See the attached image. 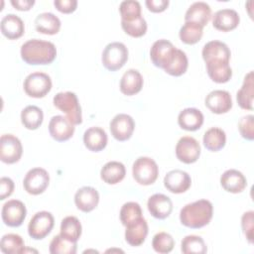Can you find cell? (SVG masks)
Masks as SVG:
<instances>
[{"mask_svg": "<svg viewBox=\"0 0 254 254\" xmlns=\"http://www.w3.org/2000/svg\"><path fill=\"white\" fill-rule=\"evenodd\" d=\"M132 174L138 184L149 186L154 184L157 180L159 168L153 159L149 157H140L133 164Z\"/></svg>", "mask_w": 254, "mask_h": 254, "instance_id": "obj_4", "label": "cell"}, {"mask_svg": "<svg viewBox=\"0 0 254 254\" xmlns=\"http://www.w3.org/2000/svg\"><path fill=\"white\" fill-rule=\"evenodd\" d=\"M176 49L174 45L165 39L156 41L150 50V58L152 63L163 69H165L173 61Z\"/></svg>", "mask_w": 254, "mask_h": 254, "instance_id": "obj_8", "label": "cell"}, {"mask_svg": "<svg viewBox=\"0 0 254 254\" xmlns=\"http://www.w3.org/2000/svg\"><path fill=\"white\" fill-rule=\"evenodd\" d=\"M200 155V145L199 143L190 136L182 137L176 146V156L177 158L185 163L191 164L197 161Z\"/></svg>", "mask_w": 254, "mask_h": 254, "instance_id": "obj_12", "label": "cell"}, {"mask_svg": "<svg viewBox=\"0 0 254 254\" xmlns=\"http://www.w3.org/2000/svg\"><path fill=\"white\" fill-rule=\"evenodd\" d=\"M201 55L205 63H208V62L229 63L231 53L226 44L220 41H210L203 46Z\"/></svg>", "mask_w": 254, "mask_h": 254, "instance_id": "obj_17", "label": "cell"}, {"mask_svg": "<svg viewBox=\"0 0 254 254\" xmlns=\"http://www.w3.org/2000/svg\"><path fill=\"white\" fill-rule=\"evenodd\" d=\"M50 176L43 168L31 169L25 176L23 186L25 190L30 194H40L46 190L49 186Z\"/></svg>", "mask_w": 254, "mask_h": 254, "instance_id": "obj_9", "label": "cell"}, {"mask_svg": "<svg viewBox=\"0 0 254 254\" xmlns=\"http://www.w3.org/2000/svg\"><path fill=\"white\" fill-rule=\"evenodd\" d=\"M27 214L25 204L18 199H11L3 204L1 215L3 222L10 227L20 226Z\"/></svg>", "mask_w": 254, "mask_h": 254, "instance_id": "obj_11", "label": "cell"}, {"mask_svg": "<svg viewBox=\"0 0 254 254\" xmlns=\"http://www.w3.org/2000/svg\"><path fill=\"white\" fill-rule=\"evenodd\" d=\"M145 3L148 9L155 13L164 11L169 5L168 0H146Z\"/></svg>", "mask_w": 254, "mask_h": 254, "instance_id": "obj_48", "label": "cell"}, {"mask_svg": "<svg viewBox=\"0 0 254 254\" xmlns=\"http://www.w3.org/2000/svg\"><path fill=\"white\" fill-rule=\"evenodd\" d=\"M143 217L142 209L139 203L134 201L126 202L120 209V220L124 226H127L131 222Z\"/></svg>", "mask_w": 254, "mask_h": 254, "instance_id": "obj_40", "label": "cell"}, {"mask_svg": "<svg viewBox=\"0 0 254 254\" xmlns=\"http://www.w3.org/2000/svg\"><path fill=\"white\" fill-rule=\"evenodd\" d=\"M211 17V9L209 5L202 1L192 3L185 14V21L195 23L202 28L208 23Z\"/></svg>", "mask_w": 254, "mask_h": 254, "instance_id": "obj_22", "label": "cell"}, {"mask_svg": "<svg viewBox=\"0 0 254 254\" xmlns=\"http://www.w3.org/2000/svg\"><path fill=\"white\" fill-rule=\"evenodd\" d=\"M202 140L203 145L207 150L217 152L225 146L226 135L222 129L218 127H211L205 131Z\"/></svg>", "mask_w": 254, "mask_h": 254, "instance_id": "obj_32", "label": "cell"}, {"mask_svg": "<svg viewBox=\"0 0 254 254\" xmlns=\"http://www.w3.org/2000/svg\"><path fill=\"white\" fill-rule=\"evenodd\" d=\"M53 101L54 105L63 111L73 125H78L82 122L81 108L75 93L71 91L59 92L54 96Z\"/></svg>", "mask_w": 254, "mask_h": 254, "instance_id": "obj_3", "label": "cell"}, {"mask_svg": "<svg viewBox=\"0 0 254 254\" xmlns=\"http://www.w3.org/2000/svg\"><path fill=\"white\" fill-rule=\"evenodd\" d=\"M212 203L207 199H199L186 204L180 212L181 223L190 228H201L212 218Z\"/></svg>", "mask_w": 254, "mask_h": 254, "instance_id": "obj_2", "label": "cell"}, {"mask_svg": "<svg viewBox=\"0 0 254 254\" xmlns=\"http://www.w3.org/2000/svg\"><path fill=\"white\" fill-rule=\"evenodd\" d=\"M253 216L254 212L252 210H249L247 212H244L241 217V227L249 243H253Z\"/></svg>", "mask_w": 254, "mask_h": 254, "instance_id": "obj_45", "label": "cell"}, {"mask_svg": "<svg viewBox=\"0 0 254 254\" xmlns=\"http://www.w3.org/2000/svg\"><path fill=\"white\" fill-rule=\"evenodd\" d=\"M101 60L103 65L108 70H118L125 64L128 60V50L123 43H110L104 48Z\"/></svg>", "mask_w": 254, "mask_h": 254, "instance_id": "obj_5", "label": "cell"}, {"mask_svg": "<svg viewBox=\"0 0 254 254\" xmlns=\"http://www.w3.org/2000/svg\"><path fill=\"white\" fill-rule=\"evenodd\" d=\"M206 71L208 76L217 83L227 82L232 76V69L227 62H208Z\"/></svg>", "mask_w": 254, "mask_h": 254, "instance_id": "obj_31", "label": "cell"}, {"mask_svg": "<svg viewBox=\"0 0 254 254\" xmlns=\"http://www.w3.org/2000/svg\"><path fill=\"white\" fill-rule=\"evenodd\" d=\"M76 207L83 212H90L99 202V193L92 187H82L74 194Z\"/></svg>", "mask_w": 254, "mask_h": 254, "instance_id": "obj_19", "label": "cell"}, {"mask_svg": "<svg viewBox=\"0 0 254 254\" xmlns=\"http://www.w3.org/2000/svg\"><path fill=\"white\" fill-rule=\"evenodd\" d=\"M220 185L226 191L238 193L246 188L247 181L241 172L238 170L230 169L221 175Z\"/></svg>", "mask_w": 254, "mask_h": 254, "instance_id": "obj_21", "label": "cell"}, {"mask_svg": "<svg viewBox=\"0 0 254 254\" xmlns=\"http://www.w3.org/2000/svg\"><path fill=\"white\" fill-rule=\"evenodd\" d=\"M253 96H254V81L253 71H249L243 80V84L237 91L236 99L242 109H253Z\"/></svg>", "mask_w": 254, "mask_h": 254, "instance_id": "obj_28", "label": "cell"}, {"mask_svg": "<svg viewBox=\"0 0 254 254\" xmlns=\"http://www.w3.org/2000/svg\"><path fill=\"white\" fill-rule=\"evenodd\" d=\"M121 26L126 34L134 38L142 37L147 31V23L142 16L131 21L121 20Z\"/></svg>", "mask_w": 254, "mask_h": 254, "instance_id": "obj_43", "label": "cell"}, {"mask_svg": "<svg viewBox=\"0 0 254 254\" xmlns=\"http://www.w3.org/2000/svg\"><path fill=\"white\" fill-rule=\"evenodd\" d=\"M44 114L41 108L35 105H28L21 112V121L24 127L29 130H36L43 123Z\"/></svg>", "mask_w": 254, "mask_h": 254, "instance_id": "obj_33", "label": "cell"}, {"mask_svg": "<svg viewBox=\"0 0 254 254\" xmlns=\"http://www.w3.org/2000/svg\"><path fill=\"white\" fill-rule=\"evenodd\" d=\"M181 250L185 254H204L207 251L203 239L197 235H188L182 240Z\"/></svg>", "mask_w": 254, "mask_h": 254, "instance_id": "obj_38", "label": "cell"}, {"mask_svg": "<svg viewBox=\"0 0 254 254\" xmlns=\"http://www.w3.org/2000/svg\"><path fill=\"white\" fill-rule=\"evenodd\" d=\"M122 21H131L141 17V5L135 0L122 1L119 6Z\"/></svg>", "mask_w": 254, "mask_h": 254, "instance_id": "obj_42", "label": "cell"}, {"mask_svg": "<svg viewBox=\"0 0 254 254\" xmlns=\"http://www.w3.org/2000/svg\"><path fill=\"white\" fill-rule=\"evenodd\" d=\"M25 92L35 98H41L47 95L52 88L51 77L42 71H36L30 73L24 80Z\"/></svg>", "mask_w": 254, "mask_h": 254, "instance_id": "obj_6", "label": "cell"}, {"mask_svg": "<svg viewBox=\"0 0 254 254\" xmlns=\"http://www.w3.org/2000/svg\"><path fill=\"white\" fill-rule=\"evenodd\" d=\"M164 185L169 191L173 193H182L190 189L191 179L185 171L172 170L165 176Z\"/></svg>", "mask_w": 254, "mask_h": 254, "instance_id": "obj_16", "label": "cell"}, {"mask_svg": "<svg viewBox=\"0 0 254 254\" xmlns=\"http://www.w3.org/2000/svg\"><path fill=\"white\" fill-rule=\"evenodd\" d=\"M85 147L92 152H99L107 145V134L100 127H90L83 134Z\"/></svg>", "mask_w": 254, "mask_h": 254, "instance_id": "obj_24", "label": "cell"}, {"mask_svg": "<svg viewBox=\"0 0 254 254\" xmlns=\"http://www.w3.org/2000/svg\"><path fill=\"white\" fill-rule=\"evenodd\" d=\"M148 235V224L144 217H141L126 226L125 240L131 246H140Z\"/></svg>", "mask_w": 254, "mask_h": 254, "instance_id": "obj_23", "label": "cell"}, {"mask_svg": "<svg viewBox=\"0 0 254 254\" xmlns=\"http://www.w3.org/2000/svg\"><path fill=\"white\" fill-rule=\"evenodd\" d=\"M152 246L156 252L166 254L173 250L175 246V240L171 234L167 232H159L153 237Z\"/></svg>", "mask_w": 254, "mask_h": 254, "instance_id": "obj_41", "label": "cell"}, {"mask_svg": "<svg viewBox=\"0 0 254 254\" xmlns=\"http://www.w3.org/2000/svg\"><path fill=\"white\" fill-rule=\"evenodd\" d=\"M0 248L5 254L25 253V244L23 238L14 233H8L2 236Z\"/></svg>", "mask_w": 254, "mask_h": 254, "instance_id": "obj_35", "label": "cell"}, {"mask_svg": "<svg viewBox=\"0 0 254 254\" xmlns=\"http://www.w3.org/2000/svg\"><path fill=\"white\" fill-rule=\"evenodd\" d=\"M0 26L2 34L10 40H15L22 37L25 31L22 19L15 14L5 15L1 20Z\"/></svg>", "mask_w": 254, "mask_h": 254, "instance_id": "obj_26", "label": "cell"}, {"mask_svg": "<svg viewBox=\"0 0 254 254\" xmlns=\"http://www.w3.org/2000/svg\"><path fill=\"white\" fill-rule=\"evenodd\" d=\"M178 123L181 128L188 131H195L199 129L203 123V115L196 108H186L182 110L178 116Z\"/></svg>", "mask_w": 254, "mask_h": 254, "instance_id": "obj_27", "label": "cell"}, {"mask_svg": "<svg viewBox=\"0 0 254 254\" xmlns=\"http://www.w3.org/2000/svg\"><path fill=\"white\" fill-rule=\"evenodd\" d=\"M35 27L39 33L55 35L60 31L61 20L51 12H44L36 17Z\"/></svg>", "mask_w": 254, "mask_h": 254, "instance_id": "obj_29", "label": "cell"}, {"mask_svg": "<svg viewBox=\"0 0 254 254\" xmlns=\"http://www.w3.org/2000/svg\"><path fill=\"white\" fill-rule=\"evenodd\" d=\"M254 116L253 115H246L243 116L238 122V129L241 136L249 141L254 139Z\"/></svg>", "mask_w": 254, "mask_h": 254, "instance_id": "obj_44", "label": "cell"}, {"mask_svg": "<svg viewBox=\"0 0 254 254\" xmlns=\"http://www.w3.org/2000/svg\"><path fill=\"white\" fill-rule=\"evenodd\" d=\"M239 21L240 18L238 13L229 8L218 10L212 16L213 27L222 32H228L235 29L238 26Z\"/></svg>", "mask_w": 254, "mask_h": 254, "instance_id": "obj_20", "label": "cell"}, {"mask_svg": "<svg viewBox=\"0 0 254 254\" xmlns=\"http://www.w3.org/2000/svg\"><path fill=\"white\" fill-rule=\"evenodd\" d=\"M21 58L28 64H49L57 57L56 46L49 41L32 39L21 47Z\"/></svg>", "mask_w": 254, "mask_h": 254, "instance_id": "obj_1", "label": "cell"}, {"mask_svg": "<svg viewBox=\"0 0 254 254\" xmlns=\"http://www.w3.org/2000/svg\"><path fill=\"white\" fill-rule=\"evenodd\" d=\"M205 106L215 114L228 112L232 107L231 95L228 91L216 89L210 91L204 100Z\"/></svg>", "mask_w": 254, "mask_h": 254, "instance_id": "obj_14", "label": "cell"}, {"mask_svg": "<svg viewBox=\"0 0 254 254\" xmlns=\"http://www.w3.org/2000/svg\"><path fill=\"white\" fill-rule=\"evenodd\" d=\"M110 132L112 136L118 141H126L130 139L135 128L133 118L124 113L117 114L110 121Z\"/></svg>", "mask_w": 254, "mask_h": 254, "instance_id": "obj_13", "label": "cell"}, {"mask_svg": "<svg viewBox=\"0 0 254 254\" xmlns=\"http://www.w3.org/2000/svg\"><path fill=\"white\" fill-rule=\"evenodd\" d=\"M188 65L189 62L186 53L180 49H176L173 61L164 70L171 75L180 76L187 71Z\"/></svg>", "mask_w": 254, "mask_h": 254, "instance_id": "obj_37", "label": "cell"}, {"mask_svg": "<svg viewBox=\"0 0 254 254\" xmlns=\"http://www.w3.org/2000/svg\"><path fill=\"white\" fill-rule=\"evenodd\" d=\"M54 5L62 13H71L76 9V0H55Z\"/></svg>", "mask_w": 254, "mask_h": 254, "instance_id": "obj_47", "label": "cell"}, {"mask_svg": "<svg viewBox=\"0 0 254 254\" xmlns=\"http://www.w3.org/2000/svg\"><path fill=\"white\" fill-rule=\"evenodd\" d=\"M143 87V77L141 73L134 68L124 72L120 80V90L125 95H134Z\"/></svg>", "mask_w": 254, "mask_h": 254, "instance_id": "obj_25", "label": "cell"}, {"mask_svg": "<svg viewBox=\"0 0 254 254\" xmlns=\"http://www.w3.org/2000/svg\"><path fill=\"white\" fill-rule=\"evenodd\" d=\"M125 175L126 169L124 165L117 161H110L106 163L100 171V177L102 181L109 185H115L121 182Z\"/></svg>", "mask_w": 254, "mask_h": 254, "instance_id": "obj_30", "label": "cell"}, {"mask_svg": "<svg viewBox=\"0 0 254 254\" xmlns=\"http://www.w3.org/2000/svg\"><path fill=\"white\" fill-rule=\"evenodd\" d=\"M11 4L18 10L27 11L35 4L34 0H11Z\"/></svg>", "mask_w": 254, "mask_h": 254, "instance_id": "obj_49", "label": "cell"}, {"mask_svg": "<svg viewBox=\"0 0 254 254\" xmlns=\"http://www.w3.org/2000/svg\"><path fill=\"white\" fill-rule=\"evenodd\" d=\"M50 135L59 142H64L72 137L74 133V125L64 116H53L49 123Z\"/></svg>", "mask_w": 254, "mask_h": 254, "instance_id": "obj_15", "label": "cell"}, {"mask_svg": "<svg viewBox=\"0 0 254 254\" xmlns=\"http://www.w3.org/2000/svg\"><path fill=\"white\" fill-rule=\"evenodd\" d=\"M23 147L21 141L12 134H4L0 139V159L3 163L14 164L22 156Z\"/></svg>", "mask_w": 254, "mask_h": 254, "instance_id": "obj_10", "label": "cell"}, {"mask_svg": "<svg viewBox=\"0 0 254 254\" xmlns=\"http://www.w3.org/2000/svg\"><path fill=\"white\" fill-rule=\"evenodd\" d=\"M14 190V182L7 177L0 179V199L3 200L10 196Z\"/></svg>", "mask_w": 254, "mask_h": 254, "instance_id": "obj_46", "label": "cell"}, {"mask_svg": "<svg viewBox=\"0 0 254 254\" xmlns=\"http://www.w3.org/2000/svg\"><path fill=\"white\" fill-rule=\"evenodd\" d=\"M63 237L77 242L81 235V224L75 216H66L62 220L61 233Z\"/></svg>", "mask_w": 254, "mask_h": 254, "instance_id": "obj_34", "label": "cell"}, {"mask_svg": "<svg viewBox=\"0 0 254 254\" xmlns=\"http://www.w3.org/2000/svg\"><path fill=\"white\" fill-rule=\"evenodd\" d=\"M76 248V242L68 240L61 234L56 235L50 243V252L52 254H74Z\"/></svg>", "mask_w": 254, "mask_h": 254, "instance_id": "obj_39", "label": "cell"}, {"mask_svg": "<svg viewBox=\"0 0 254 254\" xmlns=\"http://www.w3.org/2000/svg\"><path fill=\"white\" fill-rule=\"evenodd\" d=\"M55 224L54 216L49 211H39L31 218L28 224V233L30 237L41 240L50 234Z\"/></svg>", "mask_w": 254, "mask_h": 254, "instance_id": "obj_7", "label": "cell"}, {"mask_svg": "<svg viewBox=\"0 0 254 254\" xmlns=\"http://www.w3.org/2000/svg\"><path fill=\"white\" fill-rule=\"evenodd\" d=\"M148 210L158 219L167 218L173 210V202L171 198L163 193H155L151 195L147 202Z\"/></svg>", "mask_w": 254, "mask_h": 254, "instance_id": "obj_18", "label": "cell"}, {"mask_svg": "<svg viewBox=\"0 0 254 254\" xmlns=\"http://www.w3.org/2000/svg\"><path fill=\"white\" fill-rule=\"evenodd\" d=\"M202 27L191 22H185L179 32L182 42L188 45H193L197 43L202 37Z\"/></svg>", "mask_w": 254, "mask_h": 254, "instance_id": "obj_36", "label": "cell"}]
</instances>
